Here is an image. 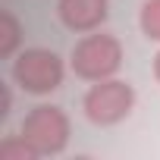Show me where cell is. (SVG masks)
Listing matches in <instances>:
<instances>
[{
    "label": "cell",
    "mask_w": 160,
    "mask_h": 160,
    "mask_svg": "<svg viewBox=\"0 0 160 160\" xmlns=\"http://www.w3.org/2000/svg\"><path fill=\"white\" fill-rule=\"evenodd\" d=\"M66 66L60 60V53L47 50V47H25L16 53L13 60V82L28 91V94H50L63 85Z\"/></svg>",
    "instance_id": "2"
},
{
    "label": "cell",
    "mask_w": 160,
    "mask_h": 160,
    "mask_svg": "<svg viewBox=\"0 0 160 160\" xmlns=\"http://www.w3.org/2000/svg\"><path fill=\"white\" fill-rule=\"evenodd\" d=\"M19 132L38 151V157H57L69 144V116L53 104H38L25 113Z\"/></svg>",
    "instance_id": "3"
},
{
    "label": "cell",
    "mask_w": 160,
    "mask_h": 160,
    "mask_svg": "<svg viewBox=\"0 0 160 160\" xmlns=\"http://www.w3.org/2000/svg\"><path fill=\"white\" fill-rule=\"evenodd\" d=\"M0 160H38V151L19 135H10L7 141H0Z\"/></svg>",
    "instance_id": "8"
},
{
    "label": "cell",
    "mask_w": 160,
    "mask_h": 160,
    "mask_svg": "<svg viewBox=\"0 0 160 160\" xmlns=\"http://www.w3.org/2000/svg\"><path fill=\"white\" fill-rule=\"evenodd\" d=\"M69 66L78 78L85 82H101V78H113L122 66V44L116 35H104V32H88L85 38H78L72 53H69Z\"/></svg>",
    "instance_id": "1"
},
{
    "label": "cell",
    "mask_w": 160,
    "mask_h": 160,
    "mask_svg": "<svg viewBox=\"0 0 160 160\" xmlns=\"http://www.w3.org/2000/svg\"><path fill=\"white\" fill-rule=\"evenodd\" d=\"M19 41H22V25H19V19L10 13V10H3L0 13V57H13L16 53V47H19Z\"/></svg>",
    "instance_id": "6"
},
{
    "label": "cell",
    "mask_w": 160,
    "mask_h": 160,
    "mask_svg": "<svg viewBox=\"0 0 160 160\" xmlns=\"http://www.w3.org/2000/svg\"><path fill=\"white\" fill-rule=\"evenodd\" d=\"M138 25H141V35L148 41L160 44V0H144V3H141Z\"/></svg>",
    "instance_id": "7"
},
{
    "label": "cell",
    "mask_w": 160,
    "mask_h": 160,
    "mask_svg": "<svg viewBox=\"0 0 160 160\" xmlns=\"http://www.w3.org/2000/svg\"><path fill=\"white\" fill-rule=\"evenodd\" d=\"M154 78L160 82V50H157V57H154Z\"/></svg>",
    "instance_id": "9"
},
{
    "label": "cell",
    "mask_w": 160,
    "mask_h": 160,
    "mask_svg": "<svg viewBox=\"0 0 160 160\" xmlns=\"http://www.w3.org/2000/svg\"><path fill=\"white\" fill-rule=\"evenodd\" d=\"M57 16L69 32H94L107 22V0H57Z\"/></svg>",
    "instance_id": "5"
},
{
    "label": "cell",
    "mask_w": 160,
    "mask_h": 160,
    "mask_svg": "<svg viewBox=\"0 0 160 160\" xmlns=\"http://www.w3.org/2000/svg\"><path fill=\"white\" fill-rule=\"evenodd\" d=\"M132 107H135V91L129 82H122L116 75L94 82L82 98V110L88 122L94 126H116L132 113Z\"/></svg>",
    "instance_id": "4"
}]
</instances>
